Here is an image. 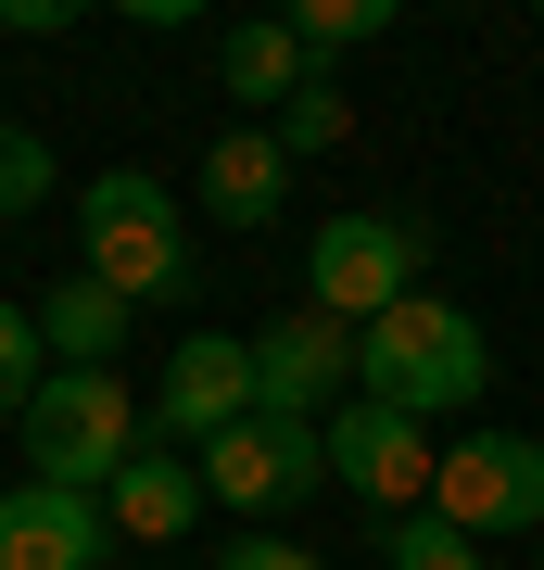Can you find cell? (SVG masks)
<instances>
[{
    "mask_svg": "<svg viewBox=\"0 0 544 570\" xmlns=\"http://www.w3.org/2000/svg\"><path fill=\"white\" fill-rule=\"evenodd\" d=\"M216 570H317V558H304L291 532H228V558H216Z\"/></svg>",
    "mask_w": 544,
    "mask_h": 570,
    "instance_id": "cell-20",
    "label": "cell"
},
{
    "mask_svg": "<svg viewBox=\"0 0 544 570\" xmlns=\"http://www.w3.org/2000/svg\"><path fill=\"white\" fill-rule=\"evenodd\" d=\"M431 469H444V456H431V431L405 419V406H367V393L329 406V482H355L367 508H393V520L431 508Z\"/></svg>",
    "mask_w": 544,
    "mask_h": 570,
    "instance_id": "cell-8",
    "label": "cell"
},
{
    "mask_svg": "<svg viewBox=\"0 0 544 570\" xmlns=\"http://www.w3.org/2000/svg\"><path fill=\"white\" fill-rule=\"evenodd\" d=\"M418 254H431V228L418 216H329L317 242H304V279H317V317H393L405 292H418Z\"/></svg>",
    "mask_w": 544,
    "mask_h": 570,
    "instance_id": "cell-5",
    "label": "cell"
},
{
    "mask_svg": "<svg viewBox=\"0 0 544 570\" xmlns=\"http://www.w3.org/2000/svg\"><path fill=\"white\" fill-rule=\"evenodd\" d=\"M254 406H266V393H254V343H228V330H190V343L165 355V381H152L165 456H178V444H216V431H241Z\"/></svg>",
    "mask_w": 544,
    "mask_h": 570,
    "instance_id": "cell-7",
    "label": "cell"
},
{
    "mask_svg": "<svg viewBox=\"0 0 544 570\" xmlns=\"http://www.w3.org/2000/svg\"><path fill=\"white\" fill-rule=\"evenodd\" d=\"M0 26H13V39H63L77 13H63V0H0Z\"/></svg>",
    "mask_w": 544,
    "mask_h": 570,
    "instance_id": "cell-21",
    "label": "cell"
},
{
    "mask_svg": "<svg viewBox=\"0 0 544 570\" xmlns=\"http://www.w3.org/2000/svg\"><path fill=\"white\" fill-rule=\"evenodd\" d=\"M279 204H291V153L266 140V127L202 140V216H216V228H266Z\"/></svg>",
    "mask_w": 544,
    "mask_h": 570,
    "instance_id": "cell-11",
    "label": "cell"
},
{
    "mask_svg": "<svg viewBox=\"0 0 544 570\" xmlns=\"http://www.w3.org/2000/svg\"><path fill=\"white\" fill-rule=\"evenodd\" d=\"M380 570H482V546L444 508H405V520H380Z\"/></svg>",
    "mask_w": 544,
    "mask_h": 570,
    "instance_id": "cell-16",
    "label": "cell"
},
{
    "mask_svg": "<svg viewBox=\"0 0 544 570\" xmlns=\"http://www.w3.org/2000/svg\"><path fill=\"white\" fill-rule=\"evenodd\" d=\"M26 431V482H63V494H115V469L140 456V393L115 367H51L39 406L13 419Z\"/></svg>",
    "mask_w": 544,
    "mask_h": 570,
    "instance_id": "cell-3",
    "label": "cell"
},
{
    "mask_svg": "<svg viewBox=\"0 0 544 570\" xmlns=\"http://www.w3.org/2000/svg\"><path fill=\"white\" fill-rule=\"evenodd\" d=\"M317 482H329V431H317V419L254 406L241 431H216V444H202V494H216V508H241L254 532H279V508H304Z\"/></svg>",
    "mask_w": 544,
    "mask_h": 570,
    "instance_id": "cell-4",
    "label": "cell"
},
{
    "mask_svg": "<svg viewBox=\"0 0 544 570\" xmlns=\"http://www.w3.org/2000/svg\"><path fill=\"white\" fill-rule=\"evenodd\" d=\"M355 393L367 406H405V419H456V406H482L494 393V343H482V317L468 305H431V292H405L393 317H367L355 330Z\"/></svg>",
    "mask_w": 544,
    "mask_h": 570,
    "instance_id": "cell-1",
    "label": "cell"
},
{
    "mask_svg": "<svg viewBox=\"0 0 544 570\" xmlns=\"http://www.w3.org/2000/svg\"><path fill=\"white\" fill-rule=\"evenodd\" d=\"M266 140H279L291 165H304V153H343V140H355V102H343V89H329V77H304L291 102L266 115Z\"/></svg>",
    "mask_w": 544,
    "mask_h": 570,
    "instance_id": "cell-15",
    "label": "cell"
},
{
    "mask_svg": "<svg viewBox=\"0 0 544 570\" xmlns=\"http://www.w3.org/2000/svg\"><path fill=\"white\" fill-rule=\"evenodd\" d=\"M127 317H140V305H127V292H101L89 266H77V279H63V292H39V343H51L63 367H115Z\"/></svg>",
    "mask_w": 544,
    "mask_h": 570,
    "instance_id": "cell-13",
    "label": "cell"
},
{
    "mask_svg": "<svg viewBox=\"0 0 544 570\" xmlns=\"http://www.w3.org/2000/svg\"><path fill=\"white\" fill-rule=\"evenodd\" d=\"M39 204H51V140L39 127H0V228L39 216Z\"/></svg>",
    "mask_w": 544,
    "mask_h": 570,
    "instance_id": "cell-19",
    "label": "cell"
},
{
    "mask_svg": "<svg viewBox=\"0 0 544 570\" xmlns=\"http://www.w3.org/2000/svg\"><path fill=\"white\" fill-rule=\"evenodd\" d=\"M291 39H304V63L317 51H367V39H393V0H291Z\"/></svg>",
    "mask_w": 544,
    "mask_h": 570,
    "instance_id": "cell-17",
    "label": "cell"
},
{
    "mask_svg": "<svg viewBox=\"0 0 544 570\" xmlns=\"http://www.w3.org/2000/svg\"><path fill=\"white\" fill-rule=\"evenodd\" d=\"M101 520L140 532V546H178V532L202 520V469H190V456H165V444H140V456L115 469V494H101Z\"/></svg>",
    "mask_w": 544,
    "mask_h": 570,
    "instance_id": "cell-12",
    "label": "cell"
},
{
    "mask_svg": "<svg viewBox=\"0 0 544 570\" xmlns=\"http://www.w3.org/2000/svg\"><path fill=\"white\" fill-rule=\"evenodd\" d=\"M431 508H444L468 546H482V532H544V444L532 431H456L444 469H431Z\"/></svg>",
    "mask_w": 544,
    "mask_h": 570,
    "instance_id": "cell-6",
    "label": "cell"
},
{
    "mask_svg": "<svg viewBox=\"0 0 544 570\" xmlns=\"http://www.w3.org/2000/svg\"><path fill=\"white\" fill-rule=\"evenodd\" d=\"M101 494H63V482H13L0 494V570H101Z\"/></svg>",
    "mask_w": 544,
    "mask_h": 570,
    "instance_id": "cell-9",
    "label": "cell"
},
{
    "mask_svg": "<svg viewBox=\"0 0 544 570\" xmlns=\"http://www.w3.org/2000/svg\"><path fill=\"white\" fill-rule=\"evenodd\" d=\"M216 77H228V102H266V115H279L291 89L317 77V63H304V39H291L279 13H266V26H228V51H216Z\"/></svg>",
    "mask_w": 544,
    "mask_h": 570,
    "instance_id": "cell-14",
    "label": "cell"
},
{
    "mask_svg": "<svg viewBox=\"0 0 544 570\" xmlns=\"http://www.w3.org/2000/svg\"><path fill=\"white\" fill-rule=\"evenodd\" d=\"M343 381H355V330H343V317H317V305H291V317H279V330L254 343V393H266L279 419L329 406Z\"/></svg>",
    "mask_w": 544,
    "mask_h": 570,
    "instance_id": "cell-10",
    "label": "cell"
},
{
    "mask_svg": "<svg viewBox=\"0 0 544 570\" xmlns=\"http://www.w3.org/2000/svg\"><path fill=\"white\" fill-rule=\"evenodd\" d=\"M51 381V343H39V305H0V419H26Z\"/></svg>",
    "mask_w": 544,
    "mask_h": 570,
    "instance_id": "cell-18",
    "label": "cell"
},
{
    "mask_svg": "<svg viewBox=\"0 0 544 570\" xmlns=\"http://www.w3.org/2000/svg\"><path fill=\"white\" fill-rule=\"evenodd\" d=\"M77 242H89V279H101V292H127V305H178V292H190V204L152 178V165H115V178H89Z\"/></svg>",
    "mask_w": 544,
    "mask_h": 570,
    "instance_id": "cell-2",
    "label": "cell"
}]
</instances>
